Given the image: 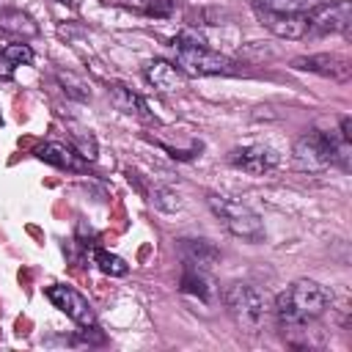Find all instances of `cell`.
I'll return each mask as SVG.
<instances>
[{
    "instance_id": "1",
    "label": "cell",
    "mask_w": 352,
    "mask_h": 352,
    "mask_svg": "<svg viewBox=\"0 0 352 352\" xmlns=\"http://www.w3.org/2000/svg\"><path fill=\"white\" fill-rule=\"evenodd\" d=\"M330 305V294L324 286H319L316 280H308V278H300L294 280L286 292L278 294L275 300V319H278V327L292 336V333H308L305 327L319 319Z\"/></svg>"
},
{
    "instance_id": "2",
    "label": "cell",
    "mask_w": 352,
    "mask_h": 352,
    "mask_svg": "<svg viewBox=\"0 0 352 352\" xmlns=\"http://www.w3.org/2000/svg\"><path fill=\"white\" fill-rule=\"evenodd\" d=\"M173 52H176V66L187 74V77H209V74H239V66L223 55V52H214L204 44L201 36L184 30L173 38Z\"/></svg>"
},
{
    "instance_id": "3",
    "label": "cell",
    "mask_w": 352,
    "mask_h": 352,
    "mask_svg": "<svg viewBox=\"0 0 352 352\" xmlns=\"http://www.w3.org/2000/svg\"><path fill=\"white\" fill-rule=\"evenodd\" d=\"M223 302H226L228 314L234 316V322L245 333H258L264 327L267 314H270V302H267V294H261L256 286L231 283L223 294Z\"/></svg>"
},
{
    "instance_id": "4",
    "label": "cell",
    "mask_w": 352,
    "mask_h": 352,
    "mask_svg": "<svg viewBox=\"0 0 352 352\" xmlns=\"http://www.w3.org/2000/svg\"><path fill=\"white\" fill-rule=\"evenodd\" d=\"M206 204H209L212 214L234 236L248 239V242H261L264 239V223H261V217L250 206H245V204H239L234 198H226V195H214V192L206 198Z\"/></svg>"
},
{
    "instance_id": "5",
    "label": "cell",
    "mask_w": 352,
    "mask_h": 352,
    "mask_svg": "<svg viewBox=\"0 0 352 352\" xmlns=\"http://www.w3.org/2000/svg\"><path fill=\"white\" fill-rule=\"evenodd\" d=\"M292 160L300 170H308V173H322L333 168V132L308 129L294 140Z\"/></svg>"
},
{
    "instance_id": "6",
    "label": "cell",
    "mask_w": 352,
    "mask_h": 352,
    "mask_svg": "<svg viewBox=\"0 0 352 352\" xmlns=\"http://www.w3.org/2000/svg\"><path fill=\"white\" fill-rule=\"evenodd\" d=\"M341 33L344 38L352 36V3L349 0H336V3H322L311 6L305 14V38L308 36H330Z\"/></svg>"
},
{
    "instance_id": "7",
    "label": "cell",
    "mask_w": 352,
    "mask_h": 352,
    "mask_svg": "<svg viewBox=\"0 0 352 352\" xmlns=\"http://www.w3.org/2000/svg\"><path fill=\"white\" fill-rule=\"evenodd\" d=\"M47 300L58 308V311H63L74 324H80V327H94L96 324V316H94V308H91V302L77 292V289H72V286H50L47 289Z\"/></svg>"
},
{
    "instance_id": "8",
    "label": "cell",
    "mask_w": 352,
    "mask_h": 352,
    "mask_svg": "<svg viewBox=\"0 0 352 352\" xmlns=\"http://www.w3.org/2000/svg\"><path fill=\"white\" fill-rule=\"evenodd\" d=\"M228 162L234 168L250 173V176H264V173H270L280 162V157L270 146H242V148H234L228 154Z\"/></svg>"
},
{
    "instance_id": "9",
    "label": "cell",
    "mask_w": 352,
    "mask_h": 352,
    "mask_svg": "<svg viewBox=\"0 0 352 352\" xmlns=\"http://www.w3.org/2000/svg\"><path fill=\"white\" fill-rule=\"evenodd\" d=\"M292 66H294V69H302V72H314V74L330 77V80H341V82L352 77V66H349V60L341 58V55H330V52L294 58Z\"/></svg>"
},
{
    "instance_id": "10",
    "label": "cell",
    "mask_w": 352,
    "mask_h": 352,
    "mask_svg": "<svg viewBox=\"0 0 352 352\" xmlns=\"http://www.w3.org/2000/svg\"><path fill=\"white\" fill-rule=\"evenodd\" d=\"M179 250H182V258L187 267H195V270H212L217 261H220V250L214 242L209 239H179Z\"/></svg>"
},
{
    "instance_id": "11",
    "label": "cell",
    "mask_w": 352,
    "mask_h": 352,
    "mask_svg": "<svg viewBox=\"0 0 352 352\" xmlns=\"http://www.w3.org/2000/svg\"><path fill=\"white\" fill-rule=\"evenodd\" d=\"M146 80L151 82L154 91H160V94H173V91H179V88H184L187 74H184L179 66L168 63V60H151V63H146Z\"/></svg>"
},
{
    "instance_id": "12",
    "label": "cell",
    "mask_w": 352,
    "mask_h": 352,
    "mask_svg": "<svg viewBox=\"0 0 352 352\" xmlns=\"http://www.w3.org/2000/svg\"><path fill=\"white\" fill-rule=\"evenodd\" d=\"M256 16L278 38H305V14H267V11H256Z\"/></svg>"
},
{
    "instance_id": "13",
    "label": "cell",
    "mask_w": 352,
    "mask_h": 352,
    "mask_svg": "<svg viewBox=\"0 0 352 352\" xmlns=\"http://www.w3.org/2000/svg\"><path fill=\"white\" fill-rule=\"evenodd\" d=\"M38 160L55 165V168H66V170H82V162H80V154L63 143H47L38 148Z\"/></svg>"
},
{
    "instance_id": "14",
    "label": "cell",
    "mask_w": 352,
    "mask_h": 352,
    "mask_svg": "<svg viewBox=\"0 0 352 352\" xmlns=\"http://www.w3.org/2000/svg\"><path fill=\"white\" fill-rule=\"evenodd\" d=\"M110 102H113L116 110H121V113L140 116V118L148 116V113H146V102H143L138 94H132L129 88H124V85H113V88H110Z\"/></svg>"
},
{
    "instance_id": "15",
    "label": "cell",
    "mask_w": 352,
    "mask_h": 352,
    "mask_svg": "<svg viewBox=\"0 0 352 352\" xmlns=\"http://www.w3.org/2000/svg\"><path fill=\"white\" fill-rule=\"evenodd\" d=\"M0 28L8 30V33H16V36H36L38 33V25L28 14H22L16 8L0 11Z\"/></svg>"
},
{
    "instance_id": "16",
    "label": "cell",
    "mask_w": 352,
    "mask_h": 352,
    "mask_svg": "<svg viewBox=\"0 0 352 352\" xmlns=\"http://www.w3.org/2000/svg\"><path fill=\"white\" fill-rule=\"evenodd\" d=\"M182 292L184 294H195L201 300H209V280L204 275V270H195V267H187L184 264V272H182Z\"/></svg>"
},
{
    "instance_id": "17",
    "label": "cell",
    "mask_w": 352,
    "mask_h": 352,
    "mask_svg": "<svg viewBox=\"0 0 352 352\" xmlns=\"http://www.w3.org/2000/svg\"><path fill=\"white\" fill-rule=\"evenodd\" d=\"M311 3L308 0H256L253 11H267V14H308Z\"/></svg>"
},
{
    "instance_id": "18",
    "label": "cell",
    "mask_w": 352,
    "mask_h": 352,
    "mask_svg": "<svg viewBox=\"0 0 352 352\" xmlns=\"http://www.w3.org/2000/svg\"><path fill=\"white\" fill-rule=\"evenodd\" d=\"M94 264H96L102 272L116 275V278H121V275L129 272V264H126L121 256H116V253H110V250H102V248L94 250Z\"/></svg>"
},
{
    "instance_id": "19",
    "label": "cell",
    "mask_w": 352,
    "mask_h": 352,
    "mask_svg": "<svg viewBox=\"0 0 352 352\" xmlns=\"http://www.w3.org/2000/svg\"><path fill=\"white\" fill-rule=\"evenodd\" d=\"M0 55L11 63V66H22V63H30L33 60V50L28 44H6L0 50Z\"/></svg>"
},
{
    "instance_id": "20",
    "label": "cell",
    "mask_w": 352,
    "mask_h": 352,
    "mask_svg": "<svg viewBox=\"0 0 352 352\" xmlns=\"http://www.w3.org/2000/svg\"><path fill=\"white\" fill-rule=\"evenodd\" d=\"M58 82H60L63 91H66L69 96H74V99H88V96H91L88 88H85V82H82L80 77L69 74V72H58Z\"/></svg>"
},
{
    "instance_id": "21",
    "label": "cell",
    "mask_w": 352,
    "mask_h": 352,
    "mask_svg": "<svg viewBox=\"0 0 352 352\" xmlns=\"http://www.w3.org/2000/svg\"><path fill=\"white\" fill-rule=\"evenodd\" d=\"M129 6L146 11V14H154V16H168L170 14V0H129Z\"/></svg>"
},
{
    "instance_id": "22",
    "label": "cell",
    "mask_w": 352,
    "mask_h": 352,
    "mask_svg": "<svg viewBox=\"0 0 352 352\" xmlns=\"http://www.w3.org/2000/svg\"><path fill=\"white\" fill-rule=\"evenodd\" d=\"M154 204L160 206V209H165V212H173V209H179V195L173 192V190H154Z\"/></svg>"
},
{
    "instance_id": "23",
    "label": "cell",
    "mask_w": 352,
    "mask_h": 352,
    "mask_svg": "<svg viewBox=\"0 0 352 352\" xmlns=\"http://www.w3.org/2000/svg\"><path fill=\"white\" fill-rule=\"evenodd\" d=\"M11 69H14V66L0 55V80H8V77H11Z\"/></svg>"
}]
</instances>
